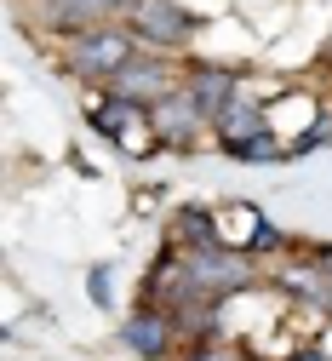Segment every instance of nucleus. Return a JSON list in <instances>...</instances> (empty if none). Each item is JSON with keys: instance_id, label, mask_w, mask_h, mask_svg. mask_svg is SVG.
<instances>
[{"instance_id": "f8f14e48", "label": "nucleus", "mask_w": 332, "mask_h": 361, "mask_svg": "<svg viewBox=\"0 0 332 361\" xmlns=\"http://www.w3.org/2000/svg\"><path fill=\"white\" fill-rule=\"evenodd\" d=\"M264 126H275V121H269V104H264V92H247V86H241V92H235V98L223 104V115L212 121V144L229 155L235 144L258 138Z\"/></svg>"}, {"instance_id": "dca6fc26", "label": "nucleus", "mask_w": 332, "mask_h": 361, "mask_svg": "<svg viewBox=\"0 0 332 361\" xmlns=\"http://www.w3.org/2000/svg\"><path fill=\"white\" fill-rule=\"evenodd\" d=\"M86 298L98 310H115V264H92L86 269Z\"/></svg>"}, {"instance_id": "4468645a", "label": "nucleus", "mask_w": 332, "mask_h": 361, "mask_svg": "<svg viewBox=\"0 0 332 361\" xmlns=\"http://www.w3.org/2000/svg\"><path fill=\"white\" fill-rule=\"evenodd\" d=\"M229 161H241V166H275V161H287V138H281L275 126H264L258 138L235 144V149H229Z\"/></svg>"}, {"instance_id": "6ab92c4d", "label": "nucleus", "mask_w": 332, "mask_h": 361, "mask_svg": "<svg viewBox=\"0 0 332 361\" xmlns=\"http://www.w3.org/2000/svg\"><path fill=\"white\" fill-rule=\"evenodd\" d=\"M309 252H315V258L326 264V276H332V241H321V247H309Z\"/></svg>"}, {"instance_id": "423d86ee", "label": "nucleus", "mask_w": 332, "mask_h": 361, "mask_svg": "<svg viewBox=\"0 0 332 361\" xmlns=\"http://www.w3.org/2000/svg\"><path fill=\"white\" fill-rule=\"evenodd\" d=\"M86 126L98 132V138H109L115 149H126V155L161 149L155 126H149V109H144V104H126V98H115V92H98V104L86 109Z\"/></svg>"}, {"instance_id": "f3484780", "label": "nucleus", "mask_w": 332, "mask_h": 361, "mask_svg": "<svg viewBox=\"0 0 332 361\" xmlns=\"http://www.w3.org/2000/svg\"><path fill=\"white\" fill-rule=\"evenodd\" d=\"M241 252H252V258H264V252H293V241H287V235H281V230H275V224L264 218V224H258V230L247 235V247H241Z\"/></svg>"}, {"instance_id": "9b49d317", "label": "nucleus", "mask_w": 332, "mask_h": 361, "mask_svg": "<svg viewBox=\"0 0 332 361\" xmlns=\"http://www.w3.org/2000/svg\"><path fill=\"white\" fill-rule=\"evenodd\" d=\"M269 287L287 298V304L315 310V315H326V304H332V276H326V264L315 252H309V264H281L275 276H269Z\"/></svg>"}, {"instance_id": "f03ea898", "label": "nucleus", "mask_w": 332, "mask_h": 361, "mask_svg": "<svg viewBox=\"0 0 332 361\" xmlns=\"http://www.w3.org/2000/svg\"><path fill=\"white\" fill-rule=\"evenodd\" d=\"M178 252H183V247H178ZM183 258H189V269H195L201 293H207V298H218V304L247 298V293H258V287H264L258 258H252V252H241V247H229V241H218V247H189Z\"/></svg>"}, {"instance_id": "6e6552de", "label": "nucleus", "mask_w": 332, "mask_h": 361, "mask_svg": "<svg viewBox=\"0 0 332 361\" xmlns=\"http://www.w3.org/2000/svg\"><path fill=\"white\" fill-rule=\"evenodd\" d=\"M115 338H121L137 361H178V350H183V338H178V327H172V315L155 310V304H144V298H137L132 315L115 327Z\"/></svg>"}, {"instance_id": "a211bd4d", "label": "nucleus", "mask_w": 332, "mask_h": 361, "mask_svg": "<svg viewBox=\"0 0 332 361\" xmlns=\"http://www.w3.org/2000/svg\"><path fill=\"white\" fill-rule=\"evenodd\" d=\"M287 361H332V350H326V344H315V350H298V355H287Z\"/></svg>"}, {"instance_id": "2eb2a0df", "label": "nucleus", "mask_w": 332, "mask_h": 361, "mask_svg": "<svg viewBox=\"0 0 332 361\" xmlns=\"http://www.w3.org/2000/svg\"><path fill=\"white\" fill-rule=\"evenodd\" d=\"M178 361H247V350L235 338H207V344H183Z\"/></svg>"}, {"instance_id": "ddd939ff", "label": "nucleus", "mask_w": 332, "mask_h": 361, "mask_svg": "<svg viewBox=\"0 0 332 361\" xmlns=\"http://www.w3.org/2000/svg\"><path fill=\"white\" fill-rule=\"evenodd\" d=\"M166 241L172 247H218L223 241V224H218V207H195V201H183V207H172V218H166Z\"/></svg>"}, {"instance_id": "9d476101", "label": "nucleus", "mask_w": 332, "mask_h": 361, "mask_svg": "<svg viewBox=\"0 0 332 361\" xmlns=\"http://www.w3.org/2000/svg\"><path fill=\"white\" fill-rule=\"evenodd\" d=\"M183 92L201 104L207 121L223 115V104L241 92V69H229V63H212V58H183Z\"/></svg>"}, {"instance_id": "7ed1b4c3", "label": "nucleus", "mask_w": 332, "mask_h": 361, "mask_svg": "<svg viewBox=\"0 0 332 361\" xmlns=\"http://www.w3.org/2000/svg\"><path fill=\"white\" fill-rule=\"evenodd\" d=\"M132 0H18V18L40 35H86V29H104V23H126Z\"/></svg>"}, {"instance_id": "39448f33", "label": "nucleus", "mask_w": 332, "mask_h": 361, "mask_svg": "<svg viewBox=\"0 0 332 361\" xmlns=\"http://www.w3.org/2000/svg\"><path fill=\"white\" fill-rule=\"evenodd\" d=\"M126 29L137 35V47H155V52L183 58V47L195 40V12H189L183 0H132Z\"/></svg>"}, {"instance_id": "1a4fd4ad", "label": "nucleus", "mask_w": 332, "mask_h": 361, "mask_svg": "<svg viewBox=\"0 0 332 361\" xmlns=\"http://www.w3.org/2000/svg\"><path fill=\"white\" fill-rule=\"evenodd\" d=\"M201 298H207V293H201V281H195V269H189V258H183L178 247H166V252L155 258V269L144 276V304L178 315V310L201 304Z\"/></svg>"}, {"instance_id": "0eeeda50", "label": "nucleus", "mask_w": 332, "mask_h": 361, "mask_svg": "<svg viewBox=\"0 0 332 361\" xmlns=\"http://www.w3.org/2000/svg\"><path fill=\"white\" fill-rule=\"evenodd\" d=\"M149 126H155V138H161V149H201V144H212V121L201 115V104L183 92H166L161 104H149Z\"/></svg>"}, {"instance_id": "f257e3e1", "label": "nucleus", "mask_w": 332, "mask_h": 361, "mask_svg": "<svg viewBox=\"0 0 332 361\" xmlns=\"http://www.w3.org/2000/svg\"><path fill=\"white\" fill-rule=\"evenodd\" d=\"M132 52H137V35H132L126 23H104V29L69 35L58 58H63V69H69L75 80H86V86H109V80L132 63Z\"/></svg>"}, {"instance_id": "20e7f679", "label": "nucleus", "mask_w": 332, "mask_h": 361, "mask_svg": "<svg viewBox=\"0 0 332 361\" xmlns=\"http://www.w3.org/2000/svg\"><path fill=\"white\" fill-rule=\"evenodd\" d=\"M183 86V58H172V52H155V47H137L132 52V63L104 86V92H115V98H126V104H161L166 92H178Z\"/></svg>"}]
</instances>
